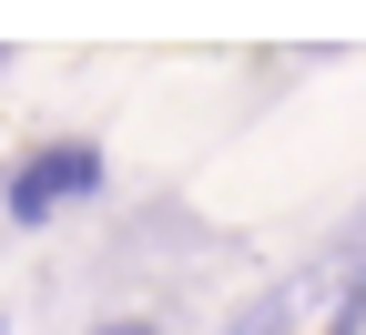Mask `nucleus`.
<instances>
[{
  "instance_id": "39448f33",
  "label": "nucleus",
  "mask_w": 366,
  "mask_h": 335,
  "mask_svg": "<svg viewBox=\"0 0 366 335\" xmlns=\"http://www.w3.org/2000/svg\"><path fill=\"white\" fill-rule=\"evenodd\" d=\"M0 61H11V51H0Z\"/></svg>"
},
{
  "instance_id": "20e7f679",
  "label": "nucleus",
  "mask_w": 366,
  "mask_h": 335,
  "mask_svg": "<svg viewBox=\"0 0 366 335\" xmlns=\"http://www.w3.org/2000/svg\"><path fill=\"white\" fill-rule=\"evenodd\" d=\"M92 335H163V325H143V315H122V325H92Z\"/></svg>"
},
{
  "instance_id": "7ed1b4c3",
  "label": "nucleus",
  "mask_w": 366,
  "mask_h": 335,
  "mask_svg": "<svg viewBox=\"0 0 366 335\" xmlns=\"http://www.w3.org/2000/svg\"><path fill=\"white\" fill-rule=\"evenodd\" d=\"M326 335H366V274H346V284H336V315H326Z\"/></svg>"
},
{
  "instance_id": "f257e3e1",
  "label": "nucleus",
  "mask_w": 366,
  "mask_h": 335,
  "mask_svg": "<svg viewBox=\"0 0 366 335\" xmlns=\"http://www.w3.org/2000/svg\"><path fill=\"white\" fill-rule=\"evenodd\" d=\"M92 194H102V142H41V153H21L0 173V214L11 224H51Z\"/></svg>"
},
{
  "instance_id": "f03ea898",
  "label": "nucleus",
  "mask_w": 366,
  "mask_h": 335,
  "mask_svg": "<svg viewBox=\"0 0 366 335\" xmlns=\"http://www.w3.org/2000/svg\"><path fill=\"white\" fill-rule=\"evenodd\" d=\"M224 335H295V284H274V295H254Z\"/></svg>"
}]
</instances>
